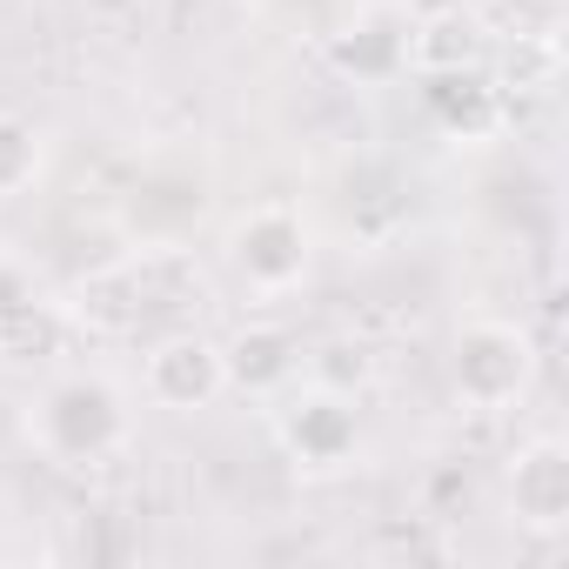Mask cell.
Returning a JSON list of instances; mask_svg holds the SVG:
<instances>
[{
	"mask_svg": "<svg viewBox=\"0 0 569 569\" xmlns=\"http://www.w3.org/2000/svg\"><path fill=\"white\" fill-rule=\"evenodd\" d=\"M28 436H34V449L48 462L81 469V462H101V456H114L128 442V409H121L114 382H101V376H61L34 402Z\"/></svg>",
	"mask_w": 569,
	"mask_h": 569,
	"instance_id": "6da1fadb",
	"label": "cell"
},
{
	"mask_svg": "<svg viewBox=\"0 0 569 569\" xmlns=\"http://www.w3.org/2000/svg\"><path fill=\"white\" fill-rule=\"evenodd\" d=\"M536 376V349L509 322H469L449 356V382L469 409H509Z\"/></svg>",
	"mask_w": 569,
	"mask_h": 569,
	"instance_id": "7a4b0ae2",
	"label": "cell"
},
{
	"mask_svg": "<svg viewBox=\"0 0 569 569\" xmlns=\"http://www.w3.org/2000/svg\"><path fill=\"white\" fill-rule=\"evenodd\" d=\"M234 268L254 281V289H296L309 274V228L289 214V208H254L234 221V241H228Z\"/></svg>",
	"mask_w": 569,
	"mask_h": 569,
	"instance_id": "3957f363",
	"label": "cell"
},
{
	"mask_svg": "<svg viewBox=\"0 0 569 569\" xmlns=\"http://www.w3.org/2000/svg\"><path fill=\"white\" fill-rule=\"evenodd\" d=\"M509 516L529 536L569 529V449L556 436H536L509 456Z\"/></svg>",
	"mask_w": 569,
	"mask_h": 569,
	"instance_id": "277c9868",
	"label": "cell"
},
{
	"mask_svg": "<svg viewBox=\"0 0 569 569\" xmlns=\"http://www.w3.org/2000/svg\"><path fill=\"white\" fill-rule=\"evenodd\" d=\"M281 449L302 469H342L356 456V402L336 389H309L281 409Z\"/></svg>",
	"mask_w": 569,
	"mask_h": 569,
	"instance_id": "5b68a950",
	"label": "cell"
},
{
	"mask_svg": "<svg viewBox=\"0 0 569 569\" xmlns=\"http://www.w3.org/2000/svg\"><path fill=\"white\" fill-rule=\"evenodd\" d=\"M221 389H228V376H221V349L208 336H168L148 356V396L168 409H208Z\"/></svg>",
	"mask_w": 569,
	"mask_h": 569,
	"instance_id": "8992f818",
	"label": "cell"
},
{
	"mask_svg": "<svg viewBox=\"0 0 569 569\" xmlns=\"http://www.w3.org/2000/svg\"><path fill=\"white\" fill-rule=\"evenodd\" d=\"M296 369H302V349H296L289 329H274V322H248V329L221 349V376H228V389H241V396H274L281 382H296Z\"/></svg>",
	"mask_w": 569,
	"mask_h": 569,
	"instance_id": "52a82bcc",
	"label": "cell"
},
{
	"mask_svg": "<svg viewBox=\"0 0 569 569\" xmlns=\"http://www.w3.org/2000/svg\"><path fill=\"white\" fill-rule=\"evenodd\" d=\"M336 68L349 74V81H396L402 68H409V21H396V14H356L342 34H336Z\"/></svg>",
	"mask_w": 569,
	"mask_h": 569,
	"instance_id": "ba28073f",
	"label": "cell"
},
{
	"mask_svg": "<svg viewBox=\"0 0 569 569\" xmlns=\"http://www.w3.org/2000/svg\"><path fill=\"white\" fill-rule=\"evenodd\" d=\"M422 101H429V114H436L449 134H462V141H482V134L496 128V114H502V94L489 88V74H482V68L422 74Z\"/></svg>",
	"mask_w": 569,
	"mask_h": 569,
	"instance_id": "9c48e42d",
	"label": "cell"
},
{
	"mask_svg": "<svg viewBox=\"0 0 569 569\" xmlns=\"http://www.w3.org/2000/svg\"><path fill=\"white\" fill-rule=\"evenodd\" d=\"M476 61H482V28H476V14H429L422 28H409V68L449 74V68H476Z\"/></svg>",
	"mask_w": 569,
	"mask_h": 569,
	"instance_id": "30bf717a",
	"label": "cell"
},
{
	"mask_svg": "<svg viewBox=\"0 0 569 569\" xmlns=\"http://www.w3.org/2000/svg\"><path fill=\"white\" fill-rule=\"evenodd\" d=\"M41 128L28 121V114H0V201L8 194H21V188H34V174H41Z\"/></svg>",
	"mask_w": 569,
	"mask_h": 569,
	"instance_id": "8fae6325",
	"label": "cell"
},
{
	"mask_svg": "<svg viewBox=\"0 0 569 569\" xmlns=\"http://www.w3.org/2000/svg\"><path fill=\"white\" fill-rule=\"evenodd\" d=\"M61 342V322L41 309V302H28L21 316H8V322H0V356H8V362H28V356H48Z\"/></svg>",
	"mask_w": 569,
	"mask_h": 569,
	"instance_id": "7c38bea8",
	"label": "cell"
},
{
	"mask_svg": "<svg viewBox=\"0 0 569 569\" xmlns=\"http://www.w3.org/2000/svg\"><path fill=\"white\" fill-rule=\"evenodd\" d=\"M34 302V281L14 268V261H0V322H8V316H21Z\"/></svg>",
	"mask_w": 569,
	"mask_h": 569,
	"instance_id": "4fadbf2b",
	"label": "cell"
},
{
	"mask_svg": "<svg viewBox=\"0 0 569 569\" xmlns=\"http://www.w3.org/2000/svg\"><path fill=\"white\" fill-rule=\"evenodd\" d=\"M536 8H556V0H536Z\"/></svg>",
	"mask_w": 569,
	"mask_h": 569,
	"instance_id": "5bb4252c",
	"label": "cell"
}]
</instances>
